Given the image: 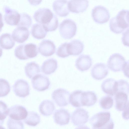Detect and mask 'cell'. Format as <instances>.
<instances>
[{
	"instance_id": "cell-1",
	"label": "cell",
	"mask_w": 129,
	"mask_h": 129,
	"mask_svg": "<svg viewBox=\"0 0 129 129\" xmlns=\"http://www.w3.org/2000/svg\"><path fill=\"white\" fill-rule=\"evenodd\" d=\"M110 30L116 34L122 32L129 26L128 10L123 9L116 15L111 18L109 21Z\"/></svg>"
},
{
	"instance_id": "cell-2",
	"label": "cell",
	"mask_w": 129,
	"mask_h": 129,
	"mask_svg": "<svg viewBox=\"0 0 129 129\" xmlns=\"http://www.w3.org/2000/svg\"><path fill=\"white\" fill-rule=\"evenodd\" d=\"M110 116L109 111H101L94 115L90 120L92 129H101L108 126L113 121Z\"/></svg>"
},
{
	"instance_id": "cell-3",
	"label": "cell",
	"mask_w": 129,
	"mask_h": 129,
	"mask_svg": "<svg viewBox=\"0 0 129 129\" xmlns=\"http://www.w3.org/2000/svg\"><path fill=\"white\" fill-rule=\"evenodd\" d=\"M59 29L60 35L62 38L70 39L76 35L77 26L73 20L70 19H66L60 23Z\"/></svg>"
},
{
	"instance_id": "cell-4",
	"label": "cell",
	"mask_w": 129,
	"mask_h": 129,
	"mask_svg": "<svg viewBox=\"0 0 129 129\" xmlns=\"http://www.w3.org/2000/svg\"><path fill=\"white\" fill-rule=\"evenodd\" d=\"M126 62L124 57L121 54L116 53L110 56L107 65L110 70L116 72L122 71Z\"/></svg>"
},
{
	"instance_id": "cell-5",
	"label": "cell",
	"mask_w": 129,
	"mask_h": 129,
	"mask_svg": "<svg viewBox=\"0 0 129 129\" xmlns=\"http://www.w3.org/2000/svg\"><path fill=\"white\" fill-rule=\"evenodd\" d=\"M54 14L49 9H39L34 13L33 17L35 21L43 26L48 24L52 20Z\"/></svg>"
},
{
	"instance_id": "cell-6",
	"label": "cell",
	"mask_w": 129,
	"mask_h": 129,
	"mask_svg": "<svg viewBox=\"0 0 129 129\" xmlns=\"http://www.w3.org/2000/svg\"><path fill=\"white\" fill-rule=\"evenodd\" d=\"M91 16L95 22L101 24L107 22L110 17L108 10L101 5L96 6L92 9Z\"/></svg>"
},
{
	"instance_id": "cell-7",
	"label": "cell",
	"mask_w": 129,
	"mask_h": 129,
	"mask_svg": "<svg viewBox=\"0 0 129 129\" xmlns=\"http://www.w3.org/2000/svg\"><path fill=\"white\" fill-rule=\"evenodd\" d=\"M70 93L66 90L59 88L54 90L52 94L53 100L58 106L63 107L69 104Z\"/></svg>"
},
{
	"instance_id": "cell-8",
	"label": "cell",
	"mask_w": 129,
	"mask_h": 129,
	"mask_svg": "<svg viewBox=\"0 0 129 129\" xmlns=\"http://www.w3.org/2000/svg\"><path fill=\"white\" fill-rule=\"evenodd\" d=\"M31 82L33 88L40 91L48 89L50 84L48 78L41 74H38L34 77L32 78Z\"/></svg>"
},
{
	"instance_id": "cell-9",
	"label": "cell",
	"mask_w": 129,
	"mask_h": 129,
	"mask_svg": "<svg viewBox=\"0 0 129 129\" xmlns=\"http://www.w3.org/2000/svg\"><path fill=\"white\" fill-rule=\"evenodd\" d=\"M89 115L88 112L82 108L76 109L71 115L72 122L75 126H81L88 121Z\"/></svg>"
},
{
	"instance_id": "cell-10",
	"label": "cell",
	"mask_w": 129,
	"mask_h": 129,
	"mask_svg": "<svg viewBox=\"0 0 129 129\" xmlns=\"http://www.w3.org/2000/svg\"><path fill=\"white\" fill-rule=\"evenodd\" d=\"M13 89L15 95L19 97L25 98L29 94L28 83L23 79L17 80L13 85Z\"/></svg>"
},
{
	"instance_id": "cell-11",
	"label": "cell",
	"mask_w": 129,
	"mask_h": 129,
	"mask_svg": "<svg viewBox=\"0 0 129 129\" xmlns=\"http://www.w3.org/2000/svg\"><path fill=\"white\" fill-rule=\"evenodd\" d=\"M3 9L5 12L4 17L6 23L11 25H17L20 20V14L17 11L7 6H4Z\"/></svg>"
},
{
	"instance_id": "cell-12",
	"label": "cell",
	"mask_w": 129,
	"mask_h": 129,
	"mask_svg": "<svg viewBox=\"0 0 129 129\" xmlns=\"http://www.w3.org/2000/svg\"><path fill=\"white\" fill-rule=\"evenodd\" d=\"M9 115L10 118L15 120H24L26 117L28 112L23 106L15 105L9 108Z\"/></svg>"
},
{
	"instance_id": "cell-13",
	"label": "cell",
	"mask_w": 129,
	"mask_h": 129,
	"mask_svg": "<svg viewBox=\"0 0 129 129\" xmlns=\"http://www.w3.org/2000/svg\"><path fill=\"white\" fill-rule=\"evenodd\" d=\"M38 50L42 55L49 56L55 53L56 47L52 41L49 40H44L40 43Z\"/></svg>"
},
{
	"instance_id": "cell-14",
	"label": "cell",
	"mask_w": 129,
	"mask_h": 129,
	"mask_svg": "<svg viewBox=\"0 0 129 129\" xmlns=\"http://www.w3.org/2000/svg\"><path fill=\"white\" fill-rule=\"evenodd\" d=\"M108 69L104 64L100 63L96 64L92 68L91 75L93 78L98 80H102L108 75Z\"/></svg>"
},
{
	"instance_id": "cell-15",
	"label": "cell",
	"mask_w": 129,
	"mask_h": 129,
	"mask_svg": "<svg viewBox=\"0 0 129 129\" xmlns=\"http://www.w3.org/2000/svg\"><path fill=\"white\" fill-rule=\"evenodd\" d=\"M88 6L87 0L68 1V7L69 11L75 13L83 12L86 10Z\"/></svg>"
},
{
	"instance_id": "cell-16",
	"label": "cell",
	"mask_w": 129,
	"mask_h": 129,
	"mask_svg": "<svg viewBox=\"0 0 129 129\" xmlns=\"http://www.w3.org/2000/svg\"><path fill=\"white\" fill-rule=\"evenodd\" d=\"M70 117V115L67 110L60 109L55 112L53 118L55 122L60 125H64L68 124Z\"/></svg>"
},
{
	"instance_id": "cell-17",
	"label": "cell",
	"mask_w": 129,
	"mask_h": 129,
	"mask_svg": "<svg viewBox=\"0 0 129 129\" xmlns=\"http://www.w3.org/2000/svg\"><path fill=\"white\" fill-rule=\"evenodd\" d=\"M115 107L116 110L123 111L128 107V94L122 92H118L115 95Z\"/></svg>"
},
{
	"instance_id": "cell-18",
	"label": "cell",
	"mask_w": 129,
	"mask_h": 129,
	"mask_svg": "<svg viewBox=\"0 0 129 129\" xmlns=\"http://www.w3.org/2000/svg\"><path fill=\"white\" fill-rule=\"evenodd\" d=\"M29 35L28 28L23 27H18L13 31L12 37L14 41L22 43L27 40Z\"/></svg>"
},
{
	"instance_id": "cell-19",
	"label": "cell",
	"mask_w": 129,
	"mask_h": 129,
	"mask_svg": "<svg viewBox=\"0 0 129 129\" xmlns=\"http://www.w3.org/2000/svg\"><path fill=\"white\" fill-rule=\"evenodd\" d=\"M92 64V59L90 55L82 54L76 59L75 65L80 71L83 72L89 69Z\"/></svg>"
},
{
	"instance_id": "cell-20",
	"label": "cell",
	"mask_w": 129,
	"mask_h": 129,
	"mask_svg": "<svg viewBox=\"0 0 129 129\" xmlns=\"http://www.w3.org/2000/svg\"><path fill=\"white\" fill-rule=\"evenodd\" d=\"M68 2L67 0H56L53 2V9L57 15L60 17H65L69 14Z\"/></svg>"
},
{
	"instance_id": "cell-21",
	"label": "cell",
	"mask_w": 129,
	"mask_h": 129,
	"mask_svg": "<svg viewBox=\"0 0 129 129\" xmlns=\"http://www.w3.org/2000/svg\"><path fill=\"white\" fill-rule=\"evenodd\" d=\"M117 81L112 78H108L103 81L101 87L102 90L109 96H114L116 92Z\"/></svg>"
},
{
	"instance_id": "cell-22",
	"label": "cell",
	"mask_w": 129,
	"mask_h": 129,
	"mask_svg": "<svg viewBox=\"0 0 129 129\" xmlns=\"http://www.w3.org/2000/svg\"><path fill=\"white\" fill-rule=\"evenodd\" d=\"M84 48V44L81 40L75 39L68 43V51L69 55H77L81 54Z\"/></svg>"
},
{
	"instance_id": "cell-23",
	"label": "cell",
	"mask_w": 129,
	"mask_h": 129,
	"mask_svg": "<svg viewBox=\"0 0 129 129\" xmlns=\"http://www.w3.org/2000/svg\"><path fill=\"white\" fill-rule=\"evenodd\" d=\"M57 67V61L53 58H50L43 62L41 67V71L45 75H50L56 71Z\"/></svg>"
},
{
	"instance_id": "cell-24",
	"label": "cell",
	"mask_w": 129,
	"mask_h": 129,
	"mask_svg": "<svg viewBox=\"0 0 129 129\" xmlns=\"http://www.w3.org/2000/svg\"><path fill=\"white\" fill-rule=\"evenodd\" d=\"M97 100L96 94L92 91L83 92L82 96V106H90L94 105Z\"/></svg>"
},
{
	"instance_id": "cell-25",
	"label": "cell",
	"mask_w": 129,
	"mask_h": 129,
	"mask_svg": "<svg viewBox=\"0 0 129 129\" xmlns=\"http://www.w3.org/2000/svg\"><path fill=\"white\" fill-rule=\"evenodd\" d=\"M55 109L54 103L49 100H44L42 102L39 107V111L43 115L48 116L51 115Z\"/></svg>"
},
{
	"instance_id": "cell-26",
	"label": "cell",
	"mask_w": 129,
	"mask_h": 129,
	"mask_svg": "<svg viewBox=\"0 0 129 129\" xmlns=\"http://www.w3.org/2000/svg\"><path fill=\"white\" fill-rule=\"evenodd\" d=\"M24 70L26 75L30 79L32 78L40 72L39 65L35 61L27 63L25 67Z\"/></svg>"
},
{
	"instance_id": "cell-27",
	"label": "cell",
	"mask_w": 129,
	"mask_h": 129,
	"mask_svg": "<svg viewBox=\"0 0 129 129\" xmlns=\"http://www.w3.org/2000/svg\"><path fill=\"white\" fill-rule=\"evenodd\" d=\"M15 42L10 34H3L0 36V46L3 48L9 49L14 46Z\"/></svg>"
},
{
	"instance_id": "cell-28",
	"label": "cell",
	"mask_w": 129,
	"mask_h": 129,
	"mask_svg": "<svg viewBox=\"0 0 129 129\" xmlns=\"http://www.w3.org/2000/svg\"><path fill=\"white\" fill-rule=\"evenodd\" d=\"M31 33L35 38L40 39L44 38L47 34L42 24L38 23L34 24L32 26Z\"/></svg>"
},
{
	"instance_id": "cell-29",
	"label": "cell",
	"mask_w": 129,
	"mask_h": 129,
	"mask_svg": "<svg viewBox=\"0 0 129 129\" xmlns=\"http://www.w3.org/2000/svg\"><path fill=\"white\" fill-rule=\"evenodd\" d=\"M83 91L77 90L72 92L69 97V102L73 106L79 107L82 106V96Z\"/></svg>"
},
{
	"instance_id": "cell-30",
	"label": "cell",
	"mask_w": 129,
	"mask_h": 129,
	"mask_svg": "<svg viewBox=\"0 0 129 129\" xmlns=\"http://www.w3.org/2000/svg\"><path fill=\"white\" fill-rule=\"evenodd\" d=\"M38 51L37 46L35 44L33 43L25 44L24 51L27 59L36 57L38 54Z\"/></svg>"
},
{
	"instance_id": "cell-31",
	"label": "cell",
	"mask_w": 129,
	"mask_h": 129,
	"mask_svg": "<svg viewBox=\"0 0 129 129\" xmlns=\"http://www.w3.org/2000/svg\"><path fill=\"white\" fill-rule=\"evenodd\" d=\"M40 116L37 113L30 111L28 112L27 115L24 120V121L28 125L35 126L40 123Z\"/></svg>"
},
{
	"instance_id": "cell-32",
	"label": "cell",
	"mask_w": 129,
	"mask_h": 129,
	"mask_svg": "<svg viewBox=\"0 0 129 129\" xmlns=\"http://www.w3.org/2000/svg\"><path fill=\"white\" fill-rule=\"evenodd\" d=\"M20 15V20L17 25L18 27H23L28 28L32 23L30 16L25 13H21Z\"/></svg>"
},
{
	"instance_id": "cell-33",
	"label": "cell",
	"mask_w": 129,
	"mask_h": 129,
	"mask_svg": "<svg viewBox=\"0 0 129 129\" xmlns=\"http://www.w3.org/2000/svg\"><path fill=\"white\" fill-rule=\"evenodd\" d=\"M113 104V100L112 97L109 95L103 96L100 100L99 104L103 109H109L111 108Z\"/></svg>"
},
{
	"instance_id": "cell-34",
	"label": "cell",
	"mask_w": 129,
	"mask_h": 129,
	"mask_svg": "<svg viewBox=\"0 0 129 129\" xmlns=\"http://www.w3.org/2000/svg\"><path fill=\"white\" fill-rule=\"evenodd\" d=\"M10 87L8 82L3 79H0V97L7 95L9 93Z\"/></svg>"
},
{
	"instance_id": "cell-35",
	"label": "cell",
	"mask_w": 129,
	"mask_h": 129,
	"mask_svg": "<svg viewBox=\"0 0 129 129\" xmlns=\"http://www.w3.org/2000/svg\"><path fill=\"white\" fill-rule=\"evenodd\" d=\"M119 92L128 94L129 84L126 81L120 80L117 81L116 93Z\"/></svg>"
},
{
	"instance_id": "cell-36",
	"label": "cell",
	"mask_w": 129,
	"mask_h": 129,
	"mask_svg": "<svg viewBox=\"0 0 129 129\" xmlns=\"http://www.w3.org/2000/svg\"><path fill=\"white\" fill-rule=\"evenodd\" d=\"M68 43L66 42L61 44L58 48L56 54L59 57L64 58L69 56L68 51Z\"/></svg>"
},
{
	"instance_id": "cell-37",
	"label": "cell",
	"mask_w": 129,
	"mask_h": 129,
	"mask_svg": "<svg viewBox=\"0 0 129 129\" xmlns=\"http://www.w3.org/2000/svg\"><path fill=\"white\" fill-rule=\"evenodd\" d=\"M7 125L8 129H24L23 124L21 121L10 118L8 121Z\"/></svg>"
},
{
	"instance_id": "cell-38",
	"label": "cell",
	"mask_w": 129,
	"mask_h": 129,
	"mask_svg": "<svg viewBox=\"0 0 129 129\" xmlns=\"http://www.w3.org/2000/svg\"><path fill=\"white\" fill-rule=\"evenodd\" d=\"M9 108L4 102L0 101V121H4V120L9 114Z\"/></svg>"
},
{
	"instance_id": "cell-39",
	"label": "cell",
	"mask_w": 129,
	"mask_h": 129,
	"mask_svg": "<svg viewBox=\"0 0 129 129\" xmlns=\"http://www.w3.org/2000/svg\"><path fill=\"white\" fill-rule=\"evenodd\" d=\"M25 44H21L17 46L15 51V55L16 57L21 60L27 59L25 56L24 51V47Z\"/></svg>"
},
{
	"instance_id": "cell-40",
	"label": "cell",
	"mask_w": 129,
	"mask_h": 129,
	"mask_svg": "<svg viewBox=\"0 0 129 129\" xmlns=\"http://www.w3.org/2000/svg\"><path fill=\"white\" fill-rule=\"evenodd\" d=\"M128 28L126 29V30L122 34V41L125 45L128 46Z\"/></svg>"
},
{
	"instance_id": "cell-41",
	"label": "cell",
	"mask_w": 129,
	"mask_h": 129,
	"mask_svg": "<svg viewBox=\"0 0 129 129\" xmlns=\"http://www.w3.org/2000/svg\"><path fill=\"white\" fill-rule=\"evenodd\" d=\"M122 115L123 118L125 120L128 119V107L126 108L123 111Z\"/></svg>"
},
{
	"instance_id": "cell-42",
	"label": "cell",
	"mask_w": 129,
	"mask_h": 129,
	"mask_svg": "<svg viewBox=\"0 0 129 129\" xmlns=\"http://www.w3.org/2000/svg\"><path fill=\"white\" fill-rule=\"evenodd\" d=\"M4 26V23L3 21L2 15L0 12V32L1 31L2 27Z\"/></svg>"
},
{
	"instance_id": "cell-43",
	"label": "cell",
	"mask_w": 129,
	"mask_h": 129,
	"mask_svg": "<svg viewBox=\"0 0 129 129\" xmlns=\"http://www.w3.org/2000/svg\"><path fill=\"white\" fill-rule=\"evenodd\" d=\"M75 129H90V128L86 126H80L76 128Z\"/></svg>"
},
{
	"instance_id": "cell-44",
	"label": "cell",
	"mask_w": 129,
	"mask_h": 129,
	"mask_svg": "<svg viewBox=\"0 0 129 129\" xmlns=\"http://www.w3.org/2000/svg\"><path fill=\"white\" fill-rule=\"evenodd\" d=\"M2 53H3V51H2V48H1L0 47V57L1 56H2Z\"/></svg>"
},
{
	"instance_id": "cell-45",
	"label": "cell",
	"mask_w": 129,
	"mask_h": 129,
	"mask_svg": "<svg viewBox=\"0 0 129 129\" xmlns=\"http://www.w3.org/2000/svg\"><path fill=\"white\" fill-rule=\"evenodd\" d=\"M0 129H6L3 126H2L1 125H0Z\"/></svg>"
}]
</instances>
